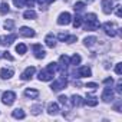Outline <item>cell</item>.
Instances as JSON below:
<instances>
[{"label": "cell", "mask_w": 122, "mask_h": 122, "mask_svg": "<svg viewBox=\"0 0 122 122\" xmlns=\"http://www.w3.org/2000/svg\"><path fill=\"white\" fill-rule=\"evenodd\" d=\"M35 72H36V68L35 66H29V68H26L25 69V72L22 73V81H29V79H32V76L35 75Z\"/></svg>", "instance_id": "cell-8"}, {"label": "cell", "mask_w": 122, "mask_h": 122, "mask_svg": "<svg viewBox=\"0 0 122 122\" xmlns=\"http://www.w3.org/2000/svg\"><path fill=\"white\" fill-rule=\"evenodd\" d=\"M25 95H26L27 98L37 99V98H39V91H36V89H26V91H25Z\"/></svg>", "instance_id": "cell-17"}, {"label": "cell", "mask_w": 122, "mask_h": 122, "mask_svg": "<svg viewBox=\"0 0 122 122\" xmlns=\"http://www.w3.org/2000/svg\"><path fill=\"white\" fill-rule=\"evenodd\" d=\"M82 22H83V19H82L81 16H76V17L73 19V27H81V26H82Z\"/></svg>", "instance_id": "cell-26"}, {"label": "cell", "mask_w": 122, "mask_h": 122, "mask_svg": "<svg viewBox=\"0 0 122 122\" xmlns=\"http://www.w3.org/2000/svg\"><path fill=\"white\" fill-rule=\"evenodd\" d=\"M115 72H116V75H121V73H122V63H116Z\"/></svg>", "instance_id": "cell-33"}, {"label": "cell", "mask_w": 122, "mask_h": 122, "mask_svg": "<svg viewBox=\"0 0 122 122\" xmlns=\"http://www.w3.org/2000/svg\"><path fill=\"white\" fill-rule=\"evenodd\" d=\"M25 2H26V0H13V3H15L16 7H23L25 6Z\"/></svg>", "instance_id": "cell-31"}, {"label": "cell", "mask_w": 122, "mask_h": 122, "mask_svg": "<svg viewBox=\"0 0 122 122\" xmlns=\"http://www.w3.org/2000/svg\"><path fill=\"white\" fill-rule=\"evenodd\" d=\"M116 92H118V93H122V81H121V79H119L118 83H116Z\"/></svg>", "instance_id": "cell-35"}, {"label": "cell", "mask_w": 122, "mask_h": 122, "mask_svg": "<svg viewBox=\"0 0 122 122\" xmlns=\"http://www.w3.org/2000/svg\"><path fill=\"white\" fill-rule=\"evenodd\" d=\"M32 49H33V52H35V57H37V59H43V57L46 56V52H45V49L42 47V45L36 43V45L32 46Z\"/></svg>", "instance_id": "cell-6"}, {"label": "cell", "mask_w": 122, "mask_h": 122, "mask_svg": "<svg viewBox=\"0 0 122 122\" xmlns=\"http://www.w3.org/2000/svg\"><path fill=\"white\" fill-rule=\"evenodd\" d=\"M86 88H88V89H92V91H95V89L98 88V85H96V83H93V82H89V83H86Z\"/></svg>", "instance_id": "cell-34"}, {"label": "cell", "mask_w": 122, "mask_h": 122, "mask_svg": "<svg viewBox=\"0 0 122 122\" xmlns=\"http://www.w3.org/2000/svg\"><path fill=\"white\" fill-rule=\"evenodd\" d=\"M26 45H23V43H19L17 46H16V52L17 53H20V55H23V53H26Z\"/></svg>", "instance_id": "cell-24"}, {"label": "cell", "mask_w": 122, "mask_h": 122, "mask_svg": "<svg viewBox=\"0 0 122 122\" xmlns=\"http://www.w3.org/2000/svg\"><path fill=\"white\" fill-rule=\"evenodd\" d=\"M71 20H72V16H71V13H68V12L60 13V16L57 17V23H59L60 26H63V25L66 26V25H69Z\"/></svg>", "instance_id": "cell-5"}, {"label": "cell", "mask_w": 122, "mask_h": 122, "mask_svg": "<svg viewBox=\"0 0 122 122\" xmlns=\"http://www.w3.org/2000/svg\"><path fill=\"white\" fill-rule=\"evenodd\" d=\"M0 13H2V15H6V13H9V5H7L6 2L0 5Z\"/></svg>", "instance_id": "cell-25"}, {"label": "cell", "mask_w": 122, "mask_h": 122, "mask_svg": "<svg viewBox=\"0 0 122 122\" xmlns=\"http://www.w3.org/2000/svg\"><path fill=\"white\" fill-rule=\"evenodd\" d=\"M0 76H2V79H10L13 76V69L3 68L2 71H0Z\"/></svg>", "instance_id": "cell-15"}, {"label": "cell", "mask_w": 122, "mask_h": 122, "mask_svg": "<svg viewBox=\"0 0 122 122\" xmlns=\"http://www.w3.org/2000/svg\"><path fill=\"white\" fill-rule=\"evenodd\" d=\"M76 40H78V37L73 36V35H72V36H66V39H65L66 43H73V42H76Z\"/></svg>", "instance_id": "cell-30"}, {"label": "cell", "mask_w": 122, "mask_h": 122, "mask_svg": "<svg viewBox=\"0 0 122 122\" xmlns=\"http://www.w3.org/2000/svg\"><path fill=\"white\" fill-rule=\"evenodd\" d=\"M119 109H121V101H119V102H118V103L115 105V111H118V112H121Z\"/></svg>", "instance_id": "cell-41"}, {"label": "cell", "mask_w": 122, "mask_h": 122, "mask_svg": "<svg viewBox=\"0 0 122 122\" xmlns=\"http://www.w3.org/2000/svg\"><path fill=\"white\" fill-rule=\"evenodd\" d=\"M23 17H25L26 20H33V19H36V12H33L32 9H30V10H26V12L23 13Z\"/></svg>", "instance_id": "cell-21"}, {"label": "cell", "mask_w": 122, "mask_h": 122, "mask_svg": "<svg viewBox=\"0 0 122 122\" xmlns=\"http://www.w3.org/2000/svg\"><path fill=\"white\" fill-rule=\"evenodd\" d=\"M103 83H105V85H112V83H113V79H112V78H106V79L103 81Z\"/></svg>", "instance_id": "cell-39"}, {"label": "cell", "mask_w": 122, "mask_h": 122, "mask_svg": "<svg viewBox=\"0 0 122 122\" xmlns=\"http://www.w3.org/2000/svg\"><path fill=\"white\" fill-rule=\"evenodd\" d=\"M66 36H68V35H65V33H60V35H59L57 37H59V40H62V42H65V39H66Z\"/></svg>", "instance_id": "cell-40"}, {"label": "cell", "mask_w": 122, "mask_h": 122, "mask_svg": "<svg viewBox=\"0 0 122 122\" xmlns=\"http://www.w3.org/2000/svg\"><path fill=\"white\" fill-rule=\"evenodd\" d=\"M85 46H88V47H92V46H95L96 45V42H98V39L95 37V36H89V37H85Z\"/></svg>", "instance_id": "cell-19"}, {"label": "cell", "mask_w": 122, "mask_h": 122, "mask_svg": "<svg viewBox=\"0 0 122 122\" xmlns=\"http://www.w3.org/2000/svg\"><path fill=\"white\" fill-rule=\"evenodd\" d=\"M46 2H47V3H52V2H55V0H46Z\"/></svg>", "instance_id": "cell-43"}, {"label": "cell", "mask_w": 122, "mask_h": 122, "mask_svg": "<svg viewBox=\"0 0 122 122\" xmlns=\"http://www.w3.org/2000/svg\"><path fill=\"white\" fill-rule=\"evenodd\" d=\"M36 2H37V3H39V5H40V6H42V5H43V3H45V0H36Z\"/></svg>", "instance_id": "cell-42"}, {"label": "cell", "mask_w": 122, "mask_h": 122, "mask_svg": "<svg viewBox=\"0 0 122 122\" xmlns=\"http://www.w3.org/2000/svg\"><path fill=\"white\" fill-rule=\"evenodd\" d=\"M81 60H82V57H81L78 53H75V55L72 56V59H71V65L76 66V65H79V63H81Z\"/></svg>", "instance_id": "cell-23"}, {"label": "cell", "mask_w": 122, "mask_h": 122, "mask_svg": "<svg viewBox=\"0 0 122 122\" xmlns=\"http://www.w3.org/2000/svg\"><path fill=\"white\" fill-rule=\"evenodd\" d=\"M15 101H16V93L12 92V91H6V92L3 93V96H2V102H3L5 105H7V106L13 105Z\"/></svg>", "instance_id": "cell-3"}, {"label": "cell", "mask_w": 122, "mask_h": 122, "mask_svg": "<svg viewBox=\"0 0 122 122\" xmlns=\"http://www.w3.org/2000/svg\"><path fill=\"white\" fill-rule=\"evenodd\" d=\"M66 85H68V81H66V78L63 76V78H60V79H57V81H55L53 83H52V89H53V92H59V91H62V89H65L66 88Z\"/></svg>", "instance_id": "cell-4"}, {"label": "cell", "mask_w": 122, "mask_h": 122, "mask_svg": "<svg viewBox=\"0 0 122 122\" xmlns=\"http://www.w3.org/2000/svg\"><path fill=\"white\" fill-rule=\"evenodd\" d=\"M83 7H85V3L83 2H78L73 9H75V12H81V10H83Z\"/></svg>", "instance_id": "cell-28"}, {"label": "cell", "mask_w": 122, "mask_h": 122, "mask_svg": "<svg viewBox=\"0 0 122 122\" xmlns=\"http://www.w3.org/2000/svg\"><path fill=\"white\" fill-rule=\"evenodd\" d=\"M102 99H103V102H111L113 99V91L111 88H105L102 92Z\"/></svg>", "instance_id": "cell-11"}, {"label": "cell", "mask_w": 122, "mask_h": 122, "mask_svg": "<svg viewBox=\"0 0 122 122\" xmlns=\"http://www.w3.org/2000/svg\"><path fill=\"white\" fill-rule=\"evenodd\" d=\"M103 30H105V33L108 35V36H111V37H113V36H116V30H115V26H113V23H111V22H106V23H103Z\"/></svg>", "instance_id": "cell-7"}, {"label": "cell", "mask_w": 122, "mask_h": 122, "mask_svg": "<svg viewBox=\"0 0 122 122\" xmlns=\"http://www.w3.org/2000/svg\"><path fill=\"white\" fill-rule=\"evenodd\" d=\"M76 75H78V78H86V76H91L92 75V71L88 66H81L78 69V73Z\"/></svg>", "instance_id": "cell-10"}, {"label": "cell", "mask_w": 122, "mask_h": 122, "mask_svg": "<svg viewBox=\"0 0 122 122\" xmlns=\"http://www.w3.org/2000/svg\"><path fill=\"white\" fill-rule=\"evenodd\" d=\"M102 10L105 15H109L113 10V5H112V0H102Z\"/></svg>", "instance_id": "cell-9"}, {"label": "cell", "mask_w": 122, "mask_h": 122, "mask_svg": "<svg viewBox=\"0 0 122 122\" xmlns=\"http://www.w3.org/2000/svg\"><path fill=\"white\" fill-rule=\"evenodd\" d=\"M45 42H46V46H47V47H55V46H56V39H55V36H53L52 33H49V35L45 37Z\"/></svg>", "instance_id": "cell-14"}, {"label": "cell", "mask_w": 122, "mask_h": 122, "mask_svg": "<svg viewBox=\"0 0 122 122\" xmlns=\"http://www.w3.org/2000/svg\"><path fill=\"white\" fill-rule=\"evenodd\" d=\"M116 16L118 17L122 16V6H116Z\"/></svg>", "instance_id": "cell-38"}, {"label": "cell", "mask_w": 122, "mask_h": 122, "mask_svg": "<svg viewBox=\"0 0 122 122\" xmlns=\"http://www.w3.org/2000/svg\"><path fill=\"white\" fill-rule=\"evenodd\" d=\"M20 35L25 36V37H33V36H35V30L30 29V27L23 26V27H20Z\"/></svg>", "instance_id": "cell-12"}, {"label": "cell", "mask_w": 122, "mask_h": 122, "mask_svg": "<svg viewBox=\"0 0 122 122\" xmlns=\"http://www.w3.org/2000/svg\"><path fill=\"white\" fill-rule=\"evenodd\" d=\"M12 115H13V118H16V119H23V118L26 116L22 109H15V111L12 112Z\"/></svg>", "instance_id": "cell-22"}, {"label": "cell", "mask_w": 122, "mask_h": 122, "mask_svg": "<svg viewBox=\"0 0 122 122\" xmlns=\"http://www.w3.org/2000/svg\"><path fill=\"white\" fill-rule=\"evenodd\" d=\"M3 57H5V59H7V60H10V62H13V60H15V57H13L7 50H6V52H3Z\"/></svg>", "instance_id": "cell-32"}, {"label": "cell", "mask_w": 122, "mask_h": 122, "mask_svg": "<svg viewBox=\"0 0 122 122\" xmlns=\"http://www.w3.org/2000/svg\"><path fill=\"white\" fill-rule=\"evenodd\" d=\"M0 57H3V52H0Z\"/></svg>", "instance_id": "cell-44"}, {"label": "cell", "mask_w": 122, "mask_h": 122, "mask_svg": "<svg viewBox=\"0 0 122 122\" xmlns=\"http://www.w3.org/2000/svg\"><path fill=\"white\" fill-rule=\"evenodd\" d=\"M85 103L89 105V106H96L98 105V98L93 96V95H88L86 99H85Z\"/></svg>", "instance_id": "cell-16"}, {"label": "cell", "mask_w": 122, "mask_h": 122, "mask_svg": "<svg viewBox=\"0 0 122 122\" xmlns=\"http://www.w3.org/2000/svg\"><path fill=\"white\" fill-rule=\"evenodd\" d=\"M13 27H15V22H13V20L9 19V20L5 22V29H6V30H13Z\"/></svg>", "instance_id": "cell-27"}, {"label": "cell", "mask_w": 122, "mask_h": 122, "mask_svg": "<svg viewBox=\"0 0 122 122\" xmlns=\"http://www.w3.org/2000/svg\"><path fill=\"white\" fill-rule=\"evenodd\" d=\"M59 102L65 105V103H68V98H66V96H63V95H62V96H59Z\"/></svg>", "instance_id": "cell-37"}, {"label": "cell", "mask_w": 122, "mask_h": 122, "mask_svg": "<svg viewBox=\"0 0 122 122\" xmlns=\"http://www.w3.org/2000/svg\"><path fill=\"white\" fill-rule=\"evenodd\" d=\"M85 30H96L99 29V22L96 20V15L95 13H89L85 16Z\"/></svg>", "instance_id": "cell-2"}, {"label": "cell", "mask_w": 122, "mask_h": 122, "mask_svg": "<svg viewBox=\"0 0 122 122\" xmlns=\"http://www.w3.org/2000/svg\"><path fill=\"white\" fill-rule=\"evenodd\" d=\"M40 111H42V105H35V106L32 108V113H33V115H39Z\"/></svg>", "instance_id": "cell-29"}, {"label": "cell", "mask_w": 122, "mask_h": 122, "mask_svg": "<svg viewBox=\"0 0 122 122\" xmlns=\"http://www.w3.org/2000/svg\"><path fill=\"white\" fill-rule=\"evenodd\" d=\"M47 112L50 113V115H56V113H59V105L57 103H49V106H47Z\"/></svg>", "instance_id": "cell-20"}, {"label": "cell", "mask_w": 122, "mask_h": 122, "mask_svg": "<svg viewBox=\"0 0 122 122\" xmlns=\"http://www.w3.org/2000/svg\"><path fill=\"white\" fill-rule=\"evenodd\" d=\"M72 103H73V106H82V105H85V99H82L79 95H73L72 96Z\"/></svg>", "instance_id": "cell-18"}, {"label": "cell", "mask_w": 122, "mask_h": 122, "mask_svg": "<svg viewBox=\"0 0 122 122\" xmlns=\"http://www.w3.org/2000/svg\"><path fill=\"white\" fill-rule=\"evenodd\" d=\"M16 35H9V36H5V37H2V45H5V46H10L15 40H16Z\"/></svg>", "instance_id": "cell-13"}, {"label": "cell", "mask_w": 122, "mask_h": 122, "mask_svg": "<svg viewBox=\"0 0 122 122\" xmlns=\"http://www.w3.org/2000/svg\"><path fill=\"white\" fill-rule=\"evenodd\" d=\"M0 45H2V37H0Z\"/></svg>", "instance_id": "cell-45"}, {"label": "cell", "mask_w": 122, "mask_h": 122, "mask_svg": "<svg viewBox=\"0 0 122 122\" xmlns=\"http://www.w3.org/2000/svg\"><path fill=\"white\" fill-rule=\"evenodd\" d=\"M56 71H57V65L56 63H49L46 69H43V71L39 72V81H43V82L52 81Z\"/></svg>", "instance_id": "cell-1"}, {"label": "cell", "mask_w": 122, "mask_h": 122, "mask_svg": "<svg viewBox=\"0 0 122 122\" xmlns=\"http://www.w3.org/2000/svg\"><path fill=\"white\" fill-rule=\"evenodd\" d=\"M33 5H35V0H26L25 2V6L27 7H33Z\"/></svg>", "instance_id": "cell-36"}]
</instances>
